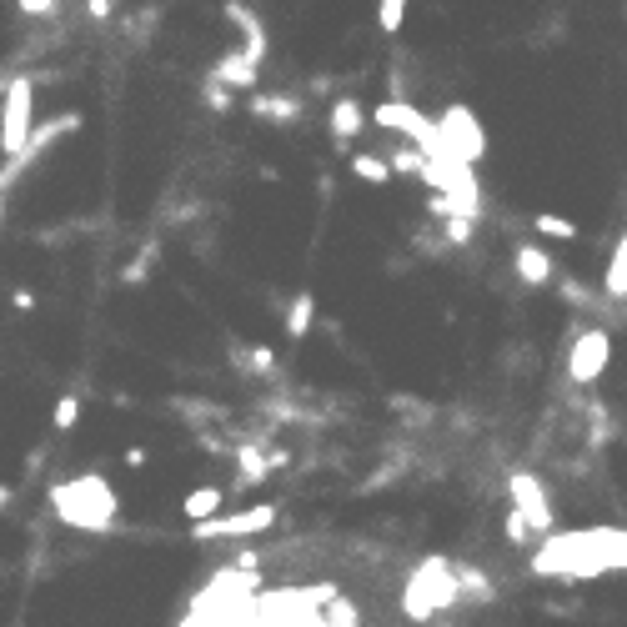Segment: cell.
Listing matches in <instances>:
<instances>
[{"instance_id":"obj_1","label":"cell","mask_w":627,"mask_h":627,"mask_svg":"<svg viewBox=\"0 0 627 627\" xmlns=\"http://www.w3.org/2000/svg\"><path fill=\"white\" fill-rule=\"evenodd\" d=\"M607 567H627V532H572V537H547V547L532 557V572H557V577H597Z\"/></svg>"},{"instance_id":"obj_2","label":"cell","mask_w":627,"mask_h":627,"mask_svg":"<svg viewBox=\"0 0 627 627\" xmlns=\"http://www.w3.org/2000/svg\"><path fill=\"white\" fill-rule=\"evenodd\" d=\"M51 507L61 522L81 527V532H106L116 522V492L101 482V477H76V482H61L51 492Z\"/></svg>"},{"instance_id":"obj_3","label":"cell","mask_w":627,"mask_h":627,"mask_svg":"<svg viewBox=\"0 0 627 627\" xmlns=\"http://www.w3.org/2000/svg\"><path fill=\"white\" fill-rule=\"evenodd\" d=\"M457 597H462L457 567L442 562V557H432V562L417 567V577H412V587H407V617L422 622V617H432L437 607H447V602H457Z\"/></svg>"},{"instance_id":"obj_4","label":"cell","mask_w":627,"mask_h":627,"mask_svg":"<svg viewBox=\"0 0 627 627\" xmlns=\"http://www.w3.org/2000/svg\"><path fill=\"white\" fill-rule=\"evenodd\" d=\"M36 86H31V76H16L11 81V91H6V116H0V151H6V161H16L26 146H31V111H36Z\"/></svg>"},{"instance_id":"obj_5","label":"cell","mask_w":627,"mask_h":627,"mask_svg":"<svg viewBox=\"0 0 627 627\" xmlns=\"http://www.w3.org/2000/svg\"><path fill=\"white\" fill-rule=\"evenodd\" d=\"M271 522H276V507H271V502H261V507H246V512H231V517L201 522V527H191V537H196V542H221V537H256V532H266Z\"/></svg>"},{"instance_id":"obj_6","label":"cell","mask_w":627,"mask_h":627,"mask_svg":"<svg viewBox=\"0 0 627 627\" xmlns=\"http://www.w3.org/2000/svg\"><path fill=\"white\" fill-rule=\"evenodd\" d=\"M507 487H512V512H522L532 532H552V502H547L542 482L532 472H512Z\"/></svg>"},{"instance_id":"obj_7","label":"cell","mask_w":627,"mask_h":627,"mask_svg":"<svg viewBox=\"0 0 627 627\" xmlns=\"http://www.w3.org/2000/svg\"><path fill=\"white\" fill-rule=\"evenodd\" d=\"M437 126H442L447 146L457 151V161H467V166H472V161L487 151V136H482V126L472 121V111H467V106H452V111H447Z\"/></svg>"},{"instance_id":"obj_8","label":"cell","mask_w":627,"mask_h":627,"mask_svg":"<svg viewBox=\"0 0 627 627\" xmlns=\"http://www.w3.org/2000/svg\"><path fill=\"white\" fill-rule=\"evenodd\" d=\"M76 126H81V116H61V121L41 126V131L31 136V146H26V151H21L16 161H6V171H0V196H6V186H11V181H16V176H21L26 166H36V156H41L46 146H56V141H61L66 131H76Z\"/></svg>"},{"instance_id":"obj_9","label":"cell","mask_w":627,"mask_h":627,"mask_svg":"<svg viewBox=\"0 0 627 627\" xmlns=\"http://www.w3.org/2000/svg\"><path fill=\"white\" fill-rule=\"evenodd\" d=\"M607 357H612V342H607L602 332L577 337V342H572V362H567L572 382H597V372L607 367Z\"/></svg>"},{"instance_id":"obj_10","label":"cell","mask_w":627,"mask_h":627,"mask_svg":"<svg viewBox=\"0 0 627 627\" xmlns=\"http://www.w3.org/2000/svg\"><path fill=\"white\" fill-rule=\"evenodd\" d=\"M231 16H236V26H241V36H246V61L251 66H261V56H266V31H261V21H256V11H246V6H226Z\"/></svg>"},{"instance_id":"obj_11","label":"cell","mask_w":627,"mask_h":627,"mask_svg":"<svg viewBox=\"0 0 627 627\" xmlns=\"http://www.w3.org/2000/svg\"><path fill=\"white\" fill-rule=\"evenodd\" d=\"M221 502H226V492H221V487H196V492L181 502V512L191 517V527H201V522H216Z\"/></svg>"},{"instance_id":"obj_12","label":"cell","mask_w":627,"mask_h":627,"mask_svg":"<svg viewBox=\"0 0 627 627\" xmlns=\"http://www.w3.org/2000/svg\"><path fill=\"white\" fill-rule=\"evenodd\" d=\"M517 276H522V281H532V286L552 281V256H547V251H537V246H517Z\"/></svg>"},{"instance_id":"obj_13","label":"cell","mask_w":627,"mask_h":627,"mask_svg":"<svg viewBox=\"0 0 627 627\" xmlns=\"http://www.w3.org/2000/svg\"><path fill=\"white\" fill-rule=\"evenodd\" d=\"M362 101H352V96H342V101H332V131L342 136V141H352L357 131H362Z\"/></svg>"},{"instance_id":"obj_14","label":"cell","mask_w":627,"mask_h":627,"mask_svg":"<svg viewBox=\"0 0 627 627\" xmlns=\"http://www.w3.org/2000/svg\"><path fill=\"white\" fill-rule=\"evenodd\" d=\"M216 86H256V66L246 61V56H226V61H216Z\"/></svg>"},{"instance_id":"obj_15","label":"cell","mask_w":627,"mask_h":627,"mask_svg":"<svg viewBox=\"0 0 627 627\" xmlns=\"http://www.w3.org/2000/svg\"><path fill=\"white\" fill-rule=\"evenodd\" d=\"M602 291H607V301H622V296H627V236H622L617 251H612V266H607Z\"/></svg>"},{"instance_id":"obj_16","label":"cell","mask_w":627,"mask_h":627,"mask_svg":"<svg viewBox=\"0 0 627 627\" xmlns=\"http://www.w3.org/2000/svg\"><path fill=\"white\" fill-rule=\"evenodd\" d=\"M251 111L266 116V121H296L301 116V106L286 101V96H251Z\"/></svg>"},{"instance_id":"obj_17","label":"cell","mask_w":627,"mask_h":627,"mask_svg":"<svg viewBox=\"0 0 627 627\" xmlns=\"http://www.w3.org/2000/svg\"><path fill=\"white\" fill-rule=\"evenodd\" d=\"M311 311H317V301H311L306 291L291 301V311H286V337H306V327H311Z\"/></svg>"},{"instance_id":"obj_18","label":"cell","mask_w":627,"mask_h":627,"mask_svg":"<svg viewBox=\"0 0 627 627\" xmlns=\"http://www.w3.org/2000/svg\"><path fill=\"white\" fill-rule=\"evenodd\" d=\"M352 171H357L362 181H372V186H387V181H392V166L377 161V156H352Z\"/></svg>"},{"instance_id":"obj_19","label":"cell","mask_w":627,"mask_h":627,"mask_svg":"<svg viewBox=\"0 0 627 627\" xmlns=\"http://www.w3.org/2000/svg\"><path fill=\"white\" fill-rule=\"evenodd\" d=\"M532 226H537L542 236H557V241H572V236H577V226H572L567 216H552V211H542V216H537Z\"/></svg>"},{"instance_id":"obj_20","label":"cell","mask_w":627,"mask_h":627,"mask_svg":"<svg viewBox=\"0 0 627 627\" xmlns=\"http://www.w3.org/2000/svg\"><path fill=\"white\" fill-rule=\"evenodd\" d=\"M76 417H81V397L71 392V397H61V402H56V432H71V427H76Z\"/></svg>"},{"instance_id":"obj_21","label":"cell","mask_w":627,"mask_h":627,"mask_svg":"<svg viewBox=\"0 0 627 627\" xmlns=\"http://www.w3.org/2000/svg\"><path fill=\"white\" fill-rule=\"evenodd\" d=\"M402 16H407V6H402V0H387V6H377V26H382L387 36L402 26Z\"/></svg>"},{"instance_id":"obj_22","label":"cell","mask_w":627,"mask_h":627,"mask_svg":"<svg viewBox=\"0 0 627 627\" xmlns=\"http://www.w3.org/2000/svg\"><path fill=\"white\" fill-rule=\"evenodd\" d=\"M527 532H532L527 517H522V512H507V537H512V542H527Z\"/></svg>"},{"instance_id":"obj_23","label":"cell","mask_w":627,"mask_h":627,"mask_svg":"<svg viewBox=\"0 0 627 627\" xmlns=\"http://www.w3.org/2000/svg\"><path fill=\"white\" fill-rule=\"evenodd\" d=\"M21 11H31V16H56V6H51V0H26Z\"/></svg>"},{"instance_id":"obj_24","label":"cell","mask_w":627,"mask_h":627,"mask_svg":"<svg viewBox=\"0 0 627 627\" xmlns=\"http://www.w3.org/2000/svg\"><path fill=\"white\" fill-rule=\"evenodd\" d=\"M126 467H146V447H131V452H126Z\"/></svg>"}]
</instances>
